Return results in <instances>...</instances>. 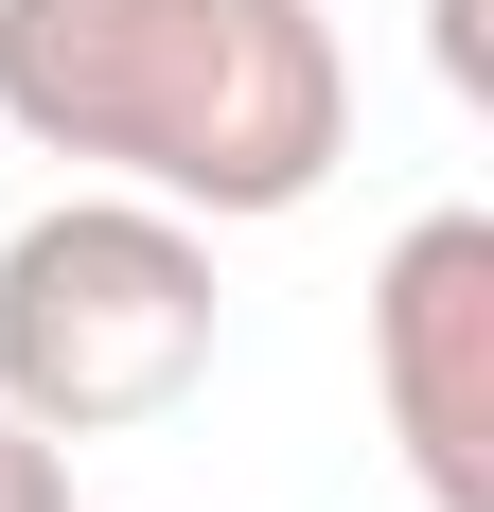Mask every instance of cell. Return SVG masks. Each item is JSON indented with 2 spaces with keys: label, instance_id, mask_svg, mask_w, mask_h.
<instances>
[{
  "label": "cell",
  "instance_id": "cell-1",
  "mask_svg": "<svg viewBox=\"0 0 494 512\" xmlns=\"http://www.w3.org/2000/svg\"><path fill=\"white\" fill-rule=\"evenodd\" d=\"M0 124L177 212H300L353 142L318 0H0Z\"/></svg>",
  "mask_w": 494,
  "mask_h": 512
},
{
  "label": "cell",
  "instance_id": "cell-2",
  "mask_svg": "<svg viewBox=\"0 0 494 512\" xmlns=\"http://www.w3.org/2000/svg\"><path fill=\"white\" fill-rule=\"evenodd\" d=\"M212 371V230L177 195H53L0 230V407L36 442L159 424Z\"/></svg>",
  "mask_w": 494,
  "mask_h": 512
},
{
  "label": "cell",
  "instance_id": "cell-3",
  "mask_svg": "<svg viewBox=\"0 0 494 512\" xmlns=\"http://www.w3.org/2000/svg\"><path fill=\"white\" fill-rule=\"evenodd\" d=\"M371 407L424 512H494V212H406L371 265Z\"/></svg>",
  "mask_w": 494,
  "mask_h": 512
},
{
  "label": "cell",
  "instance_id": "cell-4",
  "mask_svg": "<svg viewBox=\"0 0 494 512\" xmlns=\"http://www.w3.org/2000/svg\"><path fill=\"white\" fill-rule=\"evenodd\" d=\"M0 512H71V442H36L18 407H0Z\"/></svg>",
  "mask_w": 494,
  "mask_h": 512
},
{
  "label": "cell",
  "instance_id": "cell-5",
  "mask_svg": "<svg viewBox=\"0 0 494 512\" xmlns=\"http://www.w3.org/2000/svg\"><path fill=\"white\" fill-rule=\"evenodd\" d=\"M424 36H442V89H494V18L477 0H424Z\"/></svg>",
  "mask_w": 494,
  "mask_h": 512
}]
</instances>
